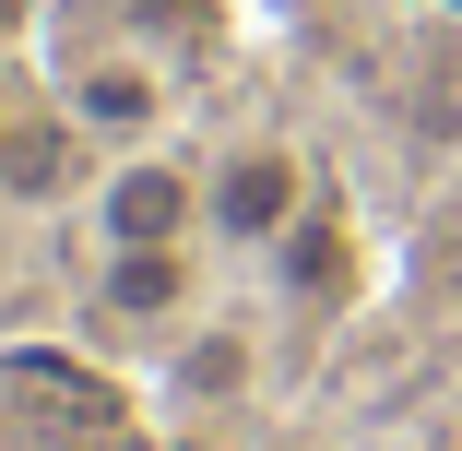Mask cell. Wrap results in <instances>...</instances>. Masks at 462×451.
Instances as JSON below:
<instances>
[{"instance_id":"1","label":"cell","mask_w":462,"mask_h":451,"mask_svg":"<svg viewBox=\"0 0 462 451\" xmlns=\"http://www.w3.org/2000/svg\"><path fill=\"white\" fill-rule=\"evenodd\" d=\"M309 214H320V178H309L297 143H237V155L202 178V226H214V249H285Z\"/></svg>"},{"instance_id":"2","label":"cell","mask_w":462,"mask_h":451,"mask_svg":"<svg viewBox=\"0 0 462 451\" xmlns=\"http://www.w3.org/2000/svg\"><path fill=\"white\" fill-rule=\"evenodd\" d=\"M166 238H202V178L178 155H119L96 178V249H166Z\"/></svg>"},{"instance_id":"3","label":"cell","mask_w":462,"mask_h":451,"mask_svg":"<svg viewBox=\"0 0 462 451\" xmlns=\"http://www.w3.org/2000/svg\"><path fill=\"white\" fill-rule=\"evenodd\" d=\"M60 108H71V131H96V143H154L166 131V71L143 48H96V60L60 71Z\"/></svg>"},{"instance_id":"4","label":"cell","mask_w":462,"mask_h":451,"mask_svg":"<svg viewBox=\"0 0 462 451\" xmlns=\"http://www.w3.org/2000/svg\"><path fill=\"white\" fill-rule=\"evenodd\" d=\"M190 286H202V261H190V238H166V249H107L96 261V309L107 321H178L190 309Z\"/></svg>"},{"instance_id":"5","label":"cell","mask_w":462,"mask_h":451,"mask_svg":"<svg viewBox=\"0 0 462 451\" xmlns=\"http://www.w3.org/2000/svg\"><path fill=\"white\" fill-rule=\"evenodd\" d=\"M273 261H285V286H297V297H309V286H320V297H356V249H344V226H332V214H309Z\"/></svg>"},{"instance_id":"6","label":"cell","mask_w":462,"mask_h":451,"mask_svg":"<svg viewBox=\"0 0 462 451\" xmlns=\"http://www.w3.org/2000/svg\"><path fill=\"white\" fill-rule=\"evenodd\" d=\"M178 381L190 392H249V333H202L190 356H178Z\"/></svg>"}]
</instances>
